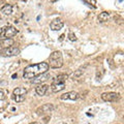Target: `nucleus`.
<instances>
[{"label": "nucleus", "instance_id": "f257e3e1", "mask_svg": "<svg viewBox=\"0 0 124 124\" xmlns=\"http://www.w3.org/2000/svg\"><path fill=\"white\" fill-rule=\"evenodd\" d=\"M49 64L46 62H40L37 64H32V65H28L27 67L24 69V73H23V78L24 79H33L37 76L41 75L44 72H46L49 70Z\"/></svg>", "mask_w": 124, "mask_h": 124}, {"label": "nucleus", "instance_id": "f03ea898", "mask_svg": "<svg viewBox=\"0 0 124 124\" xmlns=\"http://www.w3.org/2000/svg\"><path fill=\"white\" fill-rule=\"evenodd\" d=\"M49 66L52 68H60L63 65V57L60 51L53 52L49 57Z\"/></svg>", "mask_w": 124, "mask_h": 124}, {"label": "nucleus", "instance_id": "7ed1b4c3", "mask_svg": "<svg viewBox=\"0 0 124 124\" xmlns=\"http://www.w3.org/2000/svg\"><path fill=\"white\" fill-rule=\"evenodd\" d=\"M67 80V75L65 73H61L58 77H56V79H54L52 82L51 88L53 92H60L65 88V83Z\"/></svg>", "mask_w": 124, "mask_h": 124}, {"label": "nucleus", "instance_id": "20e7f679", "mask_svg": "<svg viewBox=\"0 0 124 124\" xmlns=\"http://www.w3.org/2000/svg\"><path fill=\"white\" fill-rule=\"evenodd\" d=\"M18 29L14 26H4L0 30V38H10L15 35H17Z\"/></svg>", "mask_w": 124, "mask_h": 124}, {"label": "nucleus", "instance_id": "39448f33", "mask_svg": "<svg viewBox=\"0 0 124 124\" xmlns=\"http://www.w3.org/2000/svg\"><path fill=\"white\" fill-rule=\"evenodd\" d=\"M20 54V49L18 46H11L8 48H4L0 50V55L2 57H11V56H17Z\"/></svg>", "mask_w": 124, "mask_h": 124}, {"label": "nucleus", "instance_id": "423d86ee", "mask_svg": "<svg viewBox=\"0 0 124 124\" xmlns=\"http://www.w3.org/2000/svg\"><path fill=\"white\" fill-rule=\"evenodd\" d=\"M101 99L103 101H108V102H114L120 99V95L116 92H104L101 94Z\"/></svg>", "mask_w": 124, "mask_h": 124}, {"label": "nucleus", "instance_id": "0eeeda50", "mask_svg": "<svg viewBox=\"0 0 124 124\" xmlns=\"http://www.w3.org/2000/svg\"><path fill=\"white\" fill-rule=\"evenodd\" d=\"M53 110H54L53 104H51V103H46V104H44V106H41V107H39V108H37L36 113H37V115L42 116V115H46V114L51 113Z\"/></svg>", "mask_w": 124, "mask_h": 124}, {"label": "nucleus", "instance_id": "6e6552de", "mask_svg": "<svg viewBox=\"0 0 124 124\" xmlns=\"http://www.w3.org/2000/svg\"><path fill=\"white\" fill-rule=\"evenodd\" d=\"M63 26H64V23L61 19H55V20H53L51 22L50 28H51L53 31H59L63 28Z\"/></svg>", "mask_w": 124, "mask_h": 124}, {"label": "nucleus", "instance_id": "1a4fd4ad", "mask_svg": "<svg viewBox=\"0 0 124 124\" xmlns=\"http://www.w3.org/2000/svg\"><path fill=\"white\" fill-rule=\"evenodd\" d=\"M61 99L63 100H76L79 97V93L76 92V91H69V92H66L64 94H62L61 96Z\"/></svg>", "mask_w": 124, "mask_h": 124}, {"label": "nucleus", "instance_id": "9d476101", "mask_svg": "<svg viewBox=\"0 0 124 124\" xmlns=\"http://www.w3.org/2000/svg\"><path fill=\"white\" fill-rule=\"evenodd\" d=\"M49 78H50V73L46 71V72L41 73V75L37 76L35 78H33V79H32V83H34V84H40L42 82H45V81H46Z\"/></svg>", "mask_w": 124, "mask_h": 124}, {"label": "nucleus", "instance_id": "9b49d317", "mask_svg": "<svg viewBox=\"0 0 124 124\" xmlns=\"http://www.w3.org/2000/svg\"><path fill=\"white\" fill-rule=\"evenodd\" d=\"M48 89H49V86L48 85H42V84H39L38 86L35 88V92H36V94L37 95H39V96H44L46 91H48Z\"/></svg>", "mask_w": 124, "mask_h": 124}, {"label": "nucleus", "instance_id": "f8f14e48", "mask_svg": "<svg viewBox=\"0 0 124 124\" xmlns=\"http://www.w3.org/2000/svg\"><path fill=\"white\" fill-rule=\"evenodd\" d=\"M14 44H15V41H14V39H11V38H3V39H0V46H1L2 49L14 46Z\"/></svg>", "mask_w": 124, "mask_h": 124}, {"label": "nucleus", "instance_id": "ddd939ff", "mask_svg": "<svg viewBox=\"0 0 124 124\" xmlns=\"http://www.w3.org/2000/svg\"><path fill=\"white\" fill-rule=\"evenodd\" d=\"M108 17H110V14L108 13V11H102V13H100L98 15V22L100 23H103V22H107Z\"/></svg>", "mask_w": 124, "mask_h": 124}, {"label": "nucleus", "instance_id": "4468645a", "mask_svg": "<svg viewBox=\"0 0 124 124\" xmlns=\"http://www.w3.org/2000/svg\"><path fill=\"white\" fill-rule=\"evenodd\" d=\"M1 13L4 14V15H11V13H13V5L11 4H5L4 6L1 8Z\"/></svg>", "mask_w": 124, "mask_h": 124}, {"label": "nucleus", "instance_id": "2eb2a0df", "mask_svg": "<svg viewBox=\"0 0 124 124\" xmlns=\"http://www.w3.org/2000/svg\"><path fill=\"white\" fill-rule=\"evenodd\" d=\"M26 93H27V90L25 88H22V87H17L15 89V90L13 91V95H26Z\"/></svg>", "mask_w": 124, "mask_h": 124}, {"label": "nucleus", "instance_id": "dca6fc26", "mask_svg": "<svg viewBox=\"0 0 124 124\" xmlns=\"http://www.w3.org/2000/svg\"><path fill=\"white\" fill-rule=\"evenodd\" d=\"M14 99H15V101H17V102H22V101H24L25 96L24 95H15Z\"/></svg>", "mask_w": 124, "mask_h": 124}, {"label": "nucleus", "instance_id": "f3484780", "mask_svg": "<svg viewBox=\"0 0 124 124\" xmlns=\"http://www.w3.org/2000/svg\"><path fill=\"white\" fill-rule=\"evenodd\" d=\"M86 3H88V4L92 5L93 7H96V0H84Z\"/></svg>", "mask_w": 124, "mask_h": 124}, {"label": "nucleus", "instance_id": "a211bd4d", "mask_svg": "<svg viewBox=\"0 0 124 124\" xmlns=\"http://www.w3.org/2000/svg\"><path fill=\"white\" fill-rule=\"evenodd\" d=\"M68 38H69V40H71V41H76L77 40V37L75 35V33H72V32H69Z\"/></svg>", "mask_w": 124, "mask_h": 124}, {"label": "nucleus", "instance_id": "6ab92c4d", "mask_svg": "<svg viewBox=\"0 0 124 124\" xmlns=\"http://www.w3.org/2000/svg\"><path fill=\"white\" fill-rule=\"evenodd\" d=\"M83 73V70L82 69H79V70H78L76 73H73V78H78V77H80L81 75H82Z\"/></svg>", "mask_w": 124, "mask_h": 124}, {"label": "nucleus", "instance_id": "aec40b11", "mask_svg": "<svg viewBox=\"0 0 124 124\" xmlns=\"http://www.w3.org/2000/svg\"><path fill=\"white\" fill-rule=\"evenodd\" d=\"M5 97H6V96H5V94H4V92L0 90V100H3V99H5Z\"/></svg>", "mask_w": 124, "mask_h": 124}, {"label": "nucleus", "instance_id": "412c9836", "mask_svg": "<svg viewBox=\"0 0 124 124\" xmlns=\"http://www.w3.org/2000/svg\"><path fill=\"white\" fill-rule=\"evenodd\" d=\"M51 2H56V1H58V0H50Z\"/></svg>", "mask_w": 124, "mask_h": 124}, {"label": "nucleus", "instance_id": "4be33fe9", "mask_svg": "<svg viewBox=\"0 0 124 124\" xmlns=\"http://www.w3.org/2000/svg\"><path fill=\"white\" fill-rule=\"evenodd\" d=\"M30 124H38L37 122H33V123H30Z\"/></svg>", "mask_w": 124, "mask_h": 124}]
</instances>
